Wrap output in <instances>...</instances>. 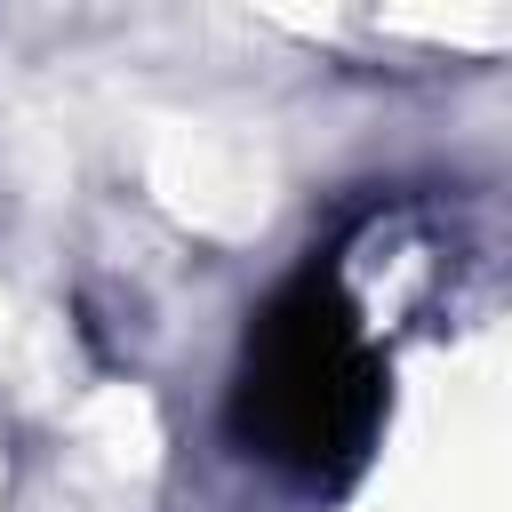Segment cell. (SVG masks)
<instances>
[{
	"label": "cell",
	"mask_w": 512,
	"mask_h": 512,
	"mask_svg": "<svg viewBox=\"0 0 512 512\" xmlns=\"http://www.w3.org/2000/svg\"><path fill=\"white\" fill-rule=\"evenodd\" d=\"M376 416H384V368L368 352L352 296L328 272H296L240 344L232 432L296 480H336L368 456Z\"/></svg>",
	"instance_id": "obj_1"
}]
</instances>
